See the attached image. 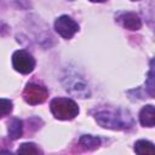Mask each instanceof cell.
<instances>
[{"mask_svg":"<svg viewBox=\"0 0 155 155\" xmlns=\"http://www.w3.org/2000/svg\"><path fill=\"white\" fill-rule=\"evenodd\" d=\"M119 22L122 24L124 28L128 29V30H138L142 27V22L140 18L138 17V15L133 13V12H126L119 16Z\"/></svg>","mask_w":155,"mask_h":155,"instance_id":"obj_6","label":"cell"},{"mask_svg":"<svg viewBox=\"0 0 155 155\" xmlns=\"http://www.w3.org/2000/svg\"><path fill=\"white\" fill-rule=\"evenodd\" d=\"M51 111L58 120H71L79 114V107L69 98H54L51 102Z\"/></svg>","mask_w":155,"mask_h":155,"instance_id":"obj_2","label":"cell"},{"mask_svg":"<svg viewBox=\"0 0 155 155\" xmlns=\"http://www.w3.org/2000/svg\"><path fill=\"white\" fill-rule=\"evenodd\" d=\"M96 120L99 125L107 128H126L132 125V120L126 114H121L120 111H99L96 114Z\"/></svg>","mask_w":155,"mask_h":155,"instance_id":"obj_1","label":"cell"},{"mask_svg":"<svg viewBox=\"0 0 155 155\" xmlns=\"http://www.w3.org/2000/svg\"><path fill=\"white\" fill-rule=\"evenodd\" d=\"M133 1H137V0H133Z\"/></svg>","mask_w":155,"mask_h":155,"instance_id":"obj_15","label":"cell"},{"mask_svg":"<svg viewBox=\"0 0 155 155\" xmlns=\"http://www.w3.org/2000/svg\"><path fill=\"white\" fill-rule=\"evenodd\" d=\"M12 64H13V68L21 74H29L33 71L35 67V61L30 53H28L24 50H19L13 53Z\"/></svg>","mask_w":155,"mask_h":155,"instance_id":"obj_3","label":"cell"},{"mask_svg":"<svg viewBox=\"0 0 155 155\" xmlns=\"http://www.w3.org/2000/svg\"><path fill=\"white\" fill-rule=\"evenodd\" d=\"M134 151L138 154H154L155 148H154L153 143H150L148 140H138L134 144Z\"/></svg>","mask_w":155,"mask_h":155,"instance_id":"obj_10","label":"cell"},{"mask_svg":"<svg viewBox=\"0 0 155 155\" xmlns=\"http://www.w3.org/2000/svg\"><path fill=\"white\" fill-rule=\"evenodd\" d=\"M149 82H150V85H149V90H150V94L153 96L154 93H153V69L150 70V74H149Z\"/></svg>","mask_w":155,"mask_h":155,"instance_id":"obj_13","label":"cell"},{"mask_svg":"<svg viewBox=\"0 0 155 155\" xmlns=\"http://www.w3.org/2000/svg\"><path fill=\"white\" fill-rule=\"evenodd\" d=\"M139 121L143 126L147 127H153L155 125V109L153 105H147L140 110Z\"/></svg>","mask_w":155,"mask_h":155,"instance_id":"obj_7","label":"cell"},{"mask_svg":"<svg viewBox=\"0 0 155 155\" xmlns=\"http://www.w3.org/2000/svg\"><path fill=\"white\" fill-rule=\"evenodd\" d=\"M19 154H39L40 150L35 147V144L33 143H23L18 150H17Z\"/></svg>","mask_w":155,"mask_h":155,"instance_id":"obj_11","label":"cell"},{"mask_svg":"<svg viewBox=\"0 0 155 155\" xmlns=\"http://www.w3.org/2000/svg\"><path fill=\"white\" fill-rule=\"evenodd\" d=\"M54 29L64 39H70L74 36V34L79 30L78 23L71 19L68 16H61L54 22Z\"/></svg>","mask_w":155,"mask_h":155,"instance_id":"obj_5","label":"cell"},{"mask_svg":"<svg viewBox=\"0 0 155 155\" xmlns=\"http://www.w3.org/2000/svg\"><path fill=\"white\" fill-rule=\"evenodd\" d=\"M99 144H101V139L98 137L87 134V136H82L80 138V145H82L87 150H93V149L98 148Z\"/></svg>","mask_w":155,"mask_h":155,"instance_id":"obj_9","label":"cell"},{"mask_svg":"<svg viewBox=\"0 0 155 155\" xmlns=\"http://www.w3.org/2000/svg\"><path fill=\"white\" fill-rule=\"evenodd\" d=\"M47 96H48V92L44 86L38 85V84H33V82L28 84L27 87L24 88V92H23L24 101L29 104H33V105L45 102Z\"/></svg>","mask_w":155,"mask_h":155,"instance_id":"obj_4","label":"cell"},{"mask_svg":"<svg viewBox=\"0 0 155 155\" xmlns=\"http://www.w3.org/2000/svg\"><path fill=\"white\" fill-rule=\"evenodd\" d=\"M12 110V103L8 99H0V117L10 114Z\"/></svg>","mask_w":155,"mask_h":155,"instance_id":"obj_12","label":"cell"},{"mask_svg":"<svg viewBox=\"0 0 155 155\" xmlns=\"http://www.w3.org/2000/svg\"><path fill=\"white\" fill-rule=\"evenodd\" d=\"M23 132V124L21 120L18 119H13L10 124H8V137L11 139H17L22 136Z\"/></svg>","mask_w":155,"mask_h":155,"instance_id":"obj_8","label":"cell"},{"mask_svg":"<svg viewBox=\"0 0 155 155\" xmlns=\"http://www.w3.org/2000/svg\"><path fill=\"white\" fill-rule=\"evenodd\" d=\"M90 1H92V2H103L105 0H90Z\"/></svg>","mask_w":155,"mask_h":155,"instance_id":"obj_14","label":"cell"}]
</instances>
